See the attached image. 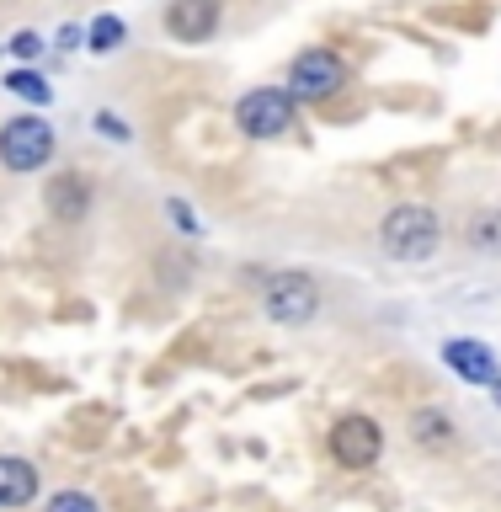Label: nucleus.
Instances as JSON below:
<instances>
[{
  "label": "nucleus",
  "instance_id": "f257e3e1",
  "mask_svg": "<svg viewBox=\"0 0 501 512\" xmlns=\"http://www.w3.org/2000/svg\"><path fill=\"white\" fill-rule=\"evenodd\" d=\"M379 240H384V251H390L395 262H427V256L438 251V240H443V224L427 203H406V208H395V214L384 219Z\"/></svg>",
  "mask_w": 501,
  "mask_h": 512
},
{
  "label": "nucleus",
  "instance_id": "f03ea898",
  "mask_svg": "<svg viewBox=\"0 0 501 512\" xmlns=\"http://www.w3.org/2000/svg\"><path fill=\"white\" fill-rule=\"evenodd\" d=\"M48 155H54V128L43 118H11L6 134H0V160H6L11 171H38L48 166Z\"/></svg>",
  "mask_w": 501,
  "mask_h": 512
},
{
  "label": "nucleus",
  "instance_id": "7ed1b4c3",
  "mask_svg": "<svg viewBox=\"0 0 501 512\" xmlns=\"http://www.w3.org/2000/svg\"><path fill=\"white\" fill-rule=\"evenodd\" d=\"M235 123L246 128L251 139H278L283 128L294 123V96H288V91H278V86L240 96V107H235Z\"/></svg>",
  "mask_w": 501,
  "mask_h": 512
},
{
  "label": "nucleus",
  "instance_id": "20e7f679",
  "mask_svg": "<svg viewBox=\"0 0 501 512\" xmlns=\"http://www.w3.org/2000/svg\"><path fill=\"white\" fill-rule=\"evenodd\" d=\"M262 299H267V315L278 320V326H304V320L320 310V288L304 278V272H278Z\"/></svg>",
  "mask_w": 501,
  "mask_h": 512
},
{
  "label": "nucleus",
  "instance_id": "39448f33",
  "mask_svg": "<svg viewBox=\"0 0 501 512\" xmlns=\"http://www.w3.org/2000/svg\"><path fill=\"white\" fill-rule=\"evenodd\" d=\"M331 454L342 470H368V464L384 454L379 422H368V416H342V422L331 427Z\"/></svg>",
  "mask_w": 501,
  "mask_h": 512
},
{
  "label": "nucleus",
  "instance_id": "423d86ee",
  "mask_svg": "<svg viewBox=\"0 0 501 512\" xmlns=\"http://www.w3.org/2000/svg\"><path fill=\"white\" fill-rule=\"evenodd\" d=\"M342 59L326 54V48H310V54H299L294 59V70H288V86H294V96H304V102H320V96H331V91H342Z\"/></svg>",
  "mask_w": 501,
  "mask_h": 512
},
{
  "label": "nucleus",
  "instance_id": "0eeeda50",
  "mask_svg": "<svg viewBox=\"0 0 501 512\" xmlns=\"http://www.w3.org/2000/svg\"><path fill=\"white\" fill-rule=\"evenodd\" d=\"M214 27H219V0H171L166 32L176 43H203Z\"/></svg>",
  "mask_w": 501,
  "mask_h": 512
},
{
  "label": "nucleus",
  "instance_id": "6e6552de",
  "mask_svg": "<svg viewBox=\"0 0 501 512\" xmlns=\"http://www.w3.org/2000/svg\"><path fill=\"white\" fill-rule=\"evenodd\" d=\"M443 358L448 368H459L470 384H501L496 374V358L486 352V342H470V336H454V342H443Z\"/></svg>",
  "mask_w": 501,
  "mask_h": 512
},
{
  "label": "nucleus",
  "instance_id": "1a4fd4ad",
  "mask_svg": "<svg viewBox=\"0 0 501 512\" xmlns=\"http://www.w3.org/2000/svg\"><path fill=\"white\" fill-rule=\"evenodd\" d=\"M38 496V470L27 459H0V507H27Z\"/></svg>",
  "mask_w": 501,
  "mask_h": 512
},
{
  "label": "nucleus",
  "instance_id": "9d476101",
  "mask_svg": "<svg viewBox=\"0 0 501 512\" xmlns=\"http://www.w3.org/2000/svg\"><path fill=\"white\" fill-rule=\"evenodd\" d=\"M411 438L422 443V448H454V416L438 411V406H427V411H416V422H411Z\"/></svg>",
  "mask_w": 501,
  "mask_h": 512
},
{
  "label": "nucleus",
  "instance_id": "9b49d317",
  "mask_svg": "<svg viewBox=\"0 0 501 512\" xmlns=\"http://www.w3.org/2000/svg\"><path fill=\"white\" fill-rule=\"evenodd\" d=\"M48 214L54 219L86 214V187H80V176H54V182H48Z\"/></svg>",
  "mask_w": 501,
  "mask_h": 512
},
{
  "label": "nucleus",
  "instance_id": "f8f14e48",
  "mask_svg": "<svg viewBox=\"0 0 501 512\" xmlns=\"http://www.w3.org/2000/svg\"><path fill=\"white\" fill-rule=\"evenodd\" d=\"M470 246H475V251H501V214H496V208L475 214V224H470Z\"/></svg>",
  "mask_w": 501,
  "mask_h": 512
},
{
  "label": "nucleus",
  "instance_id": "ddd939ff",
  "mask_svg": "<svg viewBox=\"0 0 501 512\" xmlns=\"http://www.w3.org/2000/svg\"><path fill=\"white\" fill-rule=\"evenodd\" d=\"M123 38H128V27L118 22V16H96V22H91V48H96V54H112Z\"/></svg>",
  "mask_w": 501,
  "mask_h": 512
},
{
  "label": "nucleus",
  "instance_id": "4468645a",
  "mask_svg": "<svg viewBox=\"0 0 501 512\" xmlns=\"http://www.w3.org/2000/svg\"><path fill=\"white\" fill-rule=\"evenodd\" d=\"M6 86L22 96V102H38V107L48 102V86H43V75H38V70H11V75H6Z\"/></svg>",
  "mask_w": 501,
  "mask_h": 512
},
{
  "label": "nucleus",
  "instance_id": "2eb2a0df",
  "mask_svg": "<svg viewBox=\"0 0 501 512\" xmlns=\"http://www.w3.org/2000/svg\"><path fill=\"white\" fill-rule=\"evenodd\" d=\"M48 512H102V507L86 491H59V496H48Z\"/></svg>",
  "mask_w": 501,
  "mask_h": 512
},
{
  "label": "nucleus",
  "instance_id": "dca6fc26",
  "mask_svg": "<svg viewBox=\"0 0 501 512\" xmlns=\"http://www.w3.org/2000/svg\"><path fill=\"white\" fill-rule=\"evenodd\" d=\"M11 48H16V54H22V59H38L43 38H38V32H16V38H11Z\"/></svg>",
  "mask_w": 501,
  "mask_h": 512
},
{
  "label": "nucleus",
  "instance_id": "f3484780",
  "mask_svg": "<svg viewBox=\"0 0 501 512\" xmlns=\"http://www.w3.org/2000/svg\"><path fill=\"white\" fill-rule=\"evenodd\" d=\"M96 128H102L107 139H128V128H123L118 118H112V112H102V118H96Z\"/></svg>",
  "mask_w": 501,
  "mask_h": 512
},
{
  "label": "nucleus",
  "instance_id": "a211bd4d",
  "mask_svg": "<svg viewBox=\"0 0 501 512\" xmlns=\"http://www.w3.org/2000/svg\"><path fill=\"white\" fill-rule=\"evenodd\" d=\"M171 214H176V224H182V230H198V219L187 214V203H171Z\"/></svg>",
  "mask_w": 501,
  "mask_h": 512
},
{
  "label": "nucleus",
  "instance_id": "6ab92c4d",
  "mask_svg": "<svg viewBox=\"0 0 501 512\" xmlns=\"http://www.w3.org/2000/svg\"><path fill=\"white\" fill-rule=\"evenodd\" d=\"M496 406H501V384H496Z\"/></svg>",
  "mask_w": 501,
  "mask_h": 512
}]
</instances>
